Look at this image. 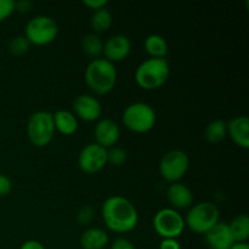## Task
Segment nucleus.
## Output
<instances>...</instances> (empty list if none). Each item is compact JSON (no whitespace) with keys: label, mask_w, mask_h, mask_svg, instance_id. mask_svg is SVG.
Segmentation results:
<instances>
[{"label":"nucleus","mask_w":249,"mask_h":249,"mask_svg":"<svg viewBox=\"0 0 249 249\" xmlns=\"http://www.w3.org/2000/svg\"><path fill=\"white\" fill-rule=\"evenodd\" d=\"M102 219L111 231L125 233L134 230L139 223V213L128 198L111 196L102 203Z\"/></svg>","instance_id":"f257e3e1"},{"label":"nucleus","mask_w":249,"mask_h":249,"mask_svg":"<svg viewBox=\"0 0 249 249\" xmlns=\"http://www.w3.org/2000/svg\"><path fill=\"white\" fill-rule=\"evenodd\" d=\"M85 83L95 95L104 96L114 89L117 70L114 63L105 58H95L89 62L84 73Z\"/></svg>","instance_id":"f03ea898"},{"label":"nucleus","mask_w":249,"mask_h":249,"mask_svg":"<svg viewBox=\"0 0 249 249\" xmlns=\"http://www.w3.org/2000/svg\"><path fill=\"white\" fill-rule=\"evenodd\" d=\"M169 75L170 67L165 58L150 57L138 66L135 82L141 89L156 90L165 84Z\"/></svg>","instance_id":"7ed1b4c3"},{"label":"nucleus","mask_w":249,"mask_h":249,"mask_svg":"<svg viewBox=\"0 0 249 249\" xmlns=\"http://www.w3.org/2000/svg\"><path fill=\"white\" fill-rule=\"evenodd\" d=\"M122 121L128 130L143 134L150 131L155 126L157 114L151 105L145 102H134L124 109Z\"/></svg>","instance_id":"20e7f679"},{"label":"nucleus","mask_w":249,"mask_h":249,"mask_svg":"<svg viewBox=\"0 0 249 249\" xmlns=\"http://www.w3.org/2000/svg\"><path fill=\"white\" fill-rule=\"evenodd\" d=\"M220 212L212 202H201L191 207L185 219V226L192 232L204 235L219 221Z\"/></svg>","instance_id":"39448f33"},{"label":"nucleus","mask_w":249,"mask_h":249,"mask_svg":"<svg viewBox=\"0 0 249 249\" xmlns=\"http://www.w3.org/2000/svg\"><path fill=\"white\" fill-rule=\"evenodd\" d=\"M53 113L48 111L34 112L27 123V135L32 145L36 147H45L55 135Z\"/></svg>","instance_id":"423d86ee"},{"label":"nucleus","mask_w":249,"mask_h":249,"mask_svg":"<svg viewBox=\"0 0 249 249\" xmlns=\"http://www.w3.org/2000/svg\"><path fill=\"white\" fill-rule=\"evenodd\" d=\"M58 34V26L50 16L39 15L29 19L24 28V36L29 44L36 46L48 45L53 43Z\"/></svg>","instance_id":"0eeeda50"},{"label":"nucleus","mask_w":249,"mask_h":249,"mask_svg":"<svg viewBox=\"0 0 249 249\" xmlns=\"http://www.w3.org/2000/svg\"><path fill=\"white\" fill-rule=\"evenodd\" d=\"M190 167V158L185 151L172 150L165 153L160 162V174L165 181L179 182Z\"/></svg>","instance_id":"6e6552de"},{"label":"nucleus","mask_w":249,"mask_h":249,"mask_svg":"<svg viewBox=\"0 0 249 249\" xmlns=\"http://www.w3.org/2000/svg\"><path fill=\"white\" fill-rule=\"evenodd\" d=\"M152 225L158 236L162 238H175L177 240L185 229V219L179 211L173 208H163L153 216Z\"/></svg>","instance_id":"1a4fd4ad"},{"label":"nucleus","mask_w":249,"mask_h":249,"mask_svg":"<svg viewBox=\"0 0 249 249\" xmlns=\"http://www.w3.org/2000/svg\"><path fill=\"white\" fill-rule=\"evenodd\" d=\"M107 164V150L97 143L85 146L78 157V165L85 174H95Z\"/></svg>","instance_id":"9d476101"},{"label":"nucleus","mask_w":249,"mask_h":249,"mask_svg":"<svg viewBox=\"0 0 249 249\" xmlns=\"http://www.w3.org/2000/svg\"><path fill=\"white\" fill-rule=\"evenodd\" d=\"M73 114L84 122L99 121L102 114L101 102L94 95L83 94L73 101Z\"/></svg>","instance_id":"9b49d317"},{"label":"nucleus","mask_w":249,"mask_h":249,"mask_svg":"<svg viewBox=\"0 0 249 249\" xmlns=\"http://www.w3.org/2000/svg\"><path fill=\"white\" fill-rule=\"evenodd\" d=\"M131 51V41L124 34H114L104 43L105 60L109 62H119L125 60Z\"/></svg>","instance_id":"f8f14e48"},{"label":"nucleus","mask_w":249,"mask_h":249,"mask_svg":"<svg viewBox=\"0 0 249 249\" xmlns=\"http://www.w3.org/2000/svg\"><path fill=\"white\" fill-rule=\"evenodd\" d=\"M95 143H97L101 147L108 148L116 146L118 142L121 130H119L118 124L109 118L100 119L94 128Z\"/></svg>","instance_id":"ddd939ff"},{"label":"nucleus","mask_w":249,"mask_h":249,"mask_svg":"<svg viewBox=\"0 0 249 249\" xmlns=\"http://www.w3.org/2000/svg\"><path fill=\"white\" fill-rule=\"evenodd\" d=\"M203 236L208 249H230L235 243L229 229V224L224 221H218Z\"/></svg>","instance_id":"4468645a"},{"label":"nucleus","mask_w":249,"mask_h":249,"mask_svg":"<svg viewBox=\"0 0 249 249\" xmlns=\"http://www.w3.org/2000/svg\"><path fill=\"white\" fill-rule=\"evenodd\" d=\"M167 199L172 207L170 208L179 211V209H187L191 207L194 202V195L191 190L182 182H174L170 184L167 189Z\"/></svg>","instance_id":"2eb2a0df"},{"label":"nucleus","mask_w":249,"mask_h":249,"mask_svg":"<svg viewBox=\"0 0 249 249\" xmlns=\"http://www.w3.org/2000/svg\"><path fill=\"white\" fill-rule=\"evenodd\" d=\"M228 135L241 148H249V118L238 116L228 122Z\"/></svg>","instance_id":"dca6fc26"},{"label":"nucleus","mask_w":249,"mask_h":249,"mask_svg":"<svg viewBox=\"0 0 249 249\" xmlns=\"http://www.w3.org/2000/svg\"><path fill=\"white\" fill-rule=\"evenodd\" d=\"M108 233L100 228L87 229L79 238L82 249H104L108 245Z\"/></svg>","instance_id":"f3484780"},{"label":"nucleus","mask_w":249,"mask_h":249,"mask_svg":"<svg viewBox=\"0 0 249 249\" xmlns=\"http://www.w3.org/2000/svg\"><path fill=\"white\" fill-rule=\"evenodd\" d=\"M53 118L55 130H57L62 135L70 136L77 131L78 119L73 114V112L66 111V109H58L53 114Z\"/></svg>","instance_id":"a211bd4d"},{"label":"nucleus","mask_w":249,"mask_h":249,"mask_svg":"<svg viewBox=\"0 0 249 249\" xmlns=\"http://www.w3.org/2000/svg\"><path fill=\"white\" fill-rule=\"evenodd\" d=\"M235 243H247L249 238V218L247 214H238L229 224Z\"/></svg>","instance_id":"6ab92c4d"},{"label":"nucleus","mask_w":249,"mask_h":249,"mask_svg":"<svg viewBox=\"0 0 249 249\" xmlns=\"http://www.w3.org/2000/svg\"><path fill=\"white\" fill-rule=\"evenodd\" d=\"M143 46L146 53L153 58H165L168 55V43L160 34H150L145 39Z\"/></svg>","instance_id":"aec40b11"},{"label":"nucleus","mask_w":249,"mask_h":249,"mask_svg":"<svg viewBox=\"0 0 249 249\" xmlns=\"http://www.w3.org/2000/svg\"><path fill=\"white\" fill-rule=\"evenodd\" d=\"M206 140L211 143H219L228 136V122L224 119H214L206 126Z\"/></svg>","instance_id":"412c9836"},{"label":"nucleus","mask_w":249,"mask_h":249,"mask_svg":"<svg viewBox=\"0 0 249 249\" xmlns=\"http://www.w3.org/2000/svg\"><path fill=\"white\" fill-rule=\"evenodd\" d=\"M82 48L88 56L95 58H100L104 51V40L101 39L100 34L88 33L82 40Z\"/></svg>","instance_id":"4be33fe9"},{"label":"nucleus","mask_w":249,"mask_h":249,"mask_svg":"<svg viewBox=\"0 0 249 249\" xmlns=\"http://www.w3.org/2000/svg\"><path fill=\"white\" fill-rule=\"evenodd\" d=\"M112 23H113V17H112V14L106 7L94 11L91 19H90L91 28L94 29V33L96 34L105 33V32L108 31L111 28Z\"/></svg>","instance_id":"5701e85b"},{"label":"nucleus","mask_w":249,"mask_h":249,"mask_svg":"<svg viewBox=\"0 0 249 249\" xmlns=\"http://www.w3.org/2000/svg\"><path fill=\"white\" fill-rule=\"evenodd\" d=\"M29 41L24 36H17L12 38L9 43V51L14 56H22L28 53L29 50Z\"/></svg>","instance_id":"b1692460"},{"label":"nucleus","mask_w":249,"mask_h":249,"mask_svg":"<svg viewBox=\"0 0 249 249\" xmlns=\"http://www.w3.org/2000/svg\"><path fill=\"white\" fill-rule=\"evenodd\" d=\"M128 153L122 147H113L107 150V164H111L113 167H121L126 162Z\"/></svg>","instance_id":"393cba45"},{"label":"nucleus","mask_w":249,"mask_h":249,"mask_svg":"<svg viewBox=\"0 0 249 249\" xmlns=\"http://www.w3.org/2000/svg\"><path fill=\"white\" fill-rule=\"evenodd\" d=\"M95 218V209L90 206H84L78 211L77 221L80 225H89Z\"/></svg>","instance_id":"a878e982"},{"label":"nucleus","mask_w":249,"mask_h":249,"mask_svg":"<svg viewBox=\"0 0 249 249\" xmlns=\"http://www.w3.org/2000/svg\"><path fill=\"white\" fill-rule=\"evenodd\" d=\"M15 12L14 0H0V22L9 18Z\"/></svg>","instance_id":"bb28decb"},{"label":"nucleus","mask_w":249,"mask_h":249,"mask_svg":"<svg viewBox=\"0 0 249 249\" xmlns=\"http://www.w3.org/2000/svg\"><path fill=\"white\" fill-rule=\"evenodd\" d=\"M12 182L6 175L0 174V197H5L11 192Z\"/></svg>","instance_id":"cd10ccee"},{"label":"nucleus","mask_w":249,"mask_h":249,"mask_svg":"<svg viewBox=\"0 0 249 249\" xmlns=\"http://www.w3.org/2000/svg\"><path fill=\"white\" fill-rule=\"evenodd\" d=\"M111 249H136L134 243L125 237H118L111 245Z\"/></svg>","instance_id":"c85d7f7f"},{"label":"nucleus","mask_w":249,"mask_h":249,"mask_svg":"<svg viewBox=\"0 0 249 249\" xmlns=\"http://www.w3.org/2000/svg\"><path fill=\"white\" fill-rule=\"evenodd\" d=\"M33 9V2L31 0H18L15 1V11L19 14H27Z\"/></svg>","instance_id":"c756f323"},{"label":"nucleus","mask_w":249,"mask_h":249,"mask_svg":"<svg viewBox=\"0 0 249 249\" xmlns=\"http://www.w3.org/2000/svg\"><path fill=\"white\" fill-rule=\"evenodd\" d=\"M83 5L94 11H97V10L106 7L107 0H83Z\"/></svg>","instance_id":"7c9ffc66"},{"label":"nucleus","mask_w":249,"mask_h":249,"mask_svg":"<svg viewBox=\"0 0 249 249\" xmlns=\"http://www.w3.org/2000/svg\"><path fill=\"white\" fill-rule=\"evenodd\" d=\"M160 249H181V246L175 238H163Z\"/></svg>","instance_id":"2f4dec72"},{"label":"nucleus","mask_w":249,"mask_h":249,"mask_svg":"<svg viewBox=\"0 0 249 249\" xmlns=\"http://www.w3.org/2000/svg\"><path fill=\"white\" fill-rule=\"evenodd\" d=\"M19 249H45V247H44L39 241L28 240L26 241V242L22 243V246L19 247Z\"/></svg>","instance_id":"473e14b6"},{"label":"nucleus","mask_w":249,"mask_h":249,"mask_svg":"<svg viewBox=\"0 0 249 249\" xmlns=\"http://www.w3.org/2000/svg\"><path fill=\"white\" fill-rule=\"evenodd\" d=\"M230 249H249L248 243H233Z\"/></svg>","instance_id":"72a5a7b5"}]
</instances>
